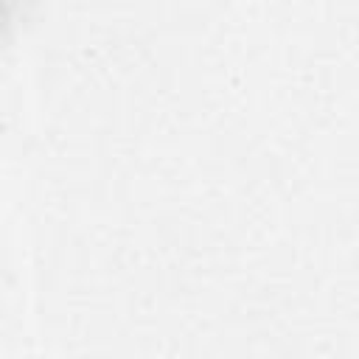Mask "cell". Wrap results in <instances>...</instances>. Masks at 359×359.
Listing matches in <instances>:
<instances>
[{
	"instance_id": "6da1fadb",
	"label": "cell",
	"mask_w": 359,
	"mask_h": 359,
	"mask_svg": "<svg viewBox=\"0 0 359 359\" xmlns=\"http://www.w3.org/2000/svg\"><path fill=\"white\" fill-rule=\"evenodd\" d=\"M17 6H20V0H0V34L8 28V22H11L14 11H17Z\"/></svg>"
}]
</instances>
